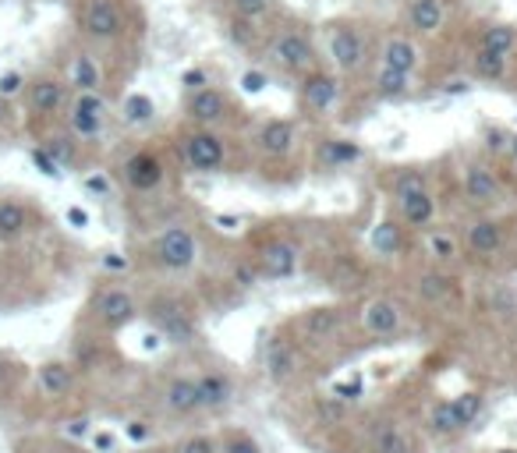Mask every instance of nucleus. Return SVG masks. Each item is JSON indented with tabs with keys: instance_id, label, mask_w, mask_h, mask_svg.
Here are the masks:
<instances>
[{
	"instance_id": "obj_46",
	"label": "nucleus",
	"mask_w": 517,
	"mask_h": 453,
	"mask_svg": "<svg viewBox=\"0 0 517 453\" xmlns=\"http://www.w3.org/2000/svg\"><path fill=\"white\" fill-rule=\"evenodd\" d=\"M177 453H216V443L210 436H192V439L181 443V450Z\"/></svg>"
},
{
	"instance_id": "obj_51",
	"label": "nucleus",
	"mask_w": 517,
	"mask_h": 453,
	"mask_svg": "<svg viewBox=\"0 0 517 453\" xmlns=\"http://www.w3.org/2000/svg\"><path fill=\"white\" fill-rule=\"evenodd\" d=\"M181 85L195 92V89H202V85H210V82H206V75H202V71H184V79H181Z\"/></svg>"
},
{
	"instance_id": "obj_22",
	"label": "nucleus",
	"mask_w": 517,
	"mask_h": 453,
	"mask_svg": "<svg viewBox=\"0 0 517 453\" xmlns=\"http://www.w3.org/2000/svg\"><path fill=\"white\" fill-rule=\"evenodd\" d=\"M167 408L174 414H192L199 411V393H195V379H188V375H177L171 379V386H167Z\"/></svg>"
},
{
	"instance_id": "obj_6",
	"label": "nucleus",
	"mask_w": 517,
	"mask_h": 453,
	"mask_svg": "<svg viewBox=\"0 0 517 453\" xmlns=\"http://www.w3.org/2000/svg\"><path fill=\"white\" fill-rule=\"evenodd\" d=\"M92 312H96V319L103 323V326H110V330H121V326H128L131 319H135V297H131L128 290L121 288H107L96 294V301H92Z\"/></svg>"
},
{
	"instance_id": "obj_29",
	"label": "nucleus",
	"mask_w": 517,
	"mask_h": 453,
	"mask_svg": "<svg viewBox=\"0 0 517 453\" xmlns=\"http://www.w3.org/2000/svg\"><path fill=\"white\" fill-rule=\"evenodd\" d=\"M323 160L330 166H347L354 160H362V146L358 142H347V138H330L323 146Z\"/></svg>"
},
{
	"instance_id": "obj_30",
	"label": "nucleus",
	"mask_w": 517,
	"mask_h": 453,
	"mask_svg": "<svg viewBox=\"0 0 517 453\" xmlns=\"http://www.w3.org/2000/svg\"><path fill=\"white\" fill-rule=\"evenodd\" d=\"M475 71H478L482 79H489V82H500V79L507 75V57H503V53H493V50H485V46H478V53H475Z\"/></svg>"
},
{
	"instance_id": "obj_1",
	"label": "nucleus",
	"mask_w": 517,
	"mask_h": 453,
	"mask_svg": "<svg viewBox=\"0 0 517 453\" xmlns=\"http://www.w3.org/2000/svg\"><path fill=\"white\" fill-rule=\"evenodd\" d=\"M195 259H199V245H195V234L188 227H167L156 238V262L164 269L184 273V269L195 266Z\"/></svg>"
},
{
	"instance_id": "obj_10",
	"label": "nucleus",
	"mask_w": 517,
	"mask_h": 453,
	"mask_svg": "<svg viewBox=\"0 0 517 453\" xmlns=\"http://www.w3.org/2000/svg\"><path fill=\"white\" fill-rule=\"evenodd\" d=\"M64 99H68V89L64 82H57V79H36V82H29V110L33 114H40V118H50V114H57L61 107H64Z\"/></svg>"
},
{
	"instance_id": "obj_28",
	"label": "nucleus",
	"mask_w": 517,
	"mask_h": 453,
	"mask_svg": "<svg viewBox=\"0 0 517 453\" xmlns=\"http://www.w3.org/2000/svg\"><path fill=\"white\" fill-rule=\"evenodd\" d=\"M408 89H411V75L380 64V71H376V92H380L383 99H400V96H408Z\"/></svg>"
},
{
	"instance_id": "obj_24",
	"label": "nucleus",
	"mask_w": 517,
	"mask_h": 453,
	"mask_svg": "<svg viewBox=\"0 0 517 453\" xmlns=\"http://www.w3.org/2000/svg\"><path fill=\"white\" fill-rule=\"evenodd\" d=\"M337 326H341V312H337V308H330V305L312 308V312L305 316V333H308L312 340H326V336H334Z\"/></svg>"
},
{
	"instance_id": "obj_25",
	"label": "nucleus",
	"mask_w": 517,
	"mask_h": 453,
	"mask_svg": "<svg viewBox=\"0 0 517 453\" xmlns=\"http://www.w3.org/2000/svg\"><path fill=\"white\" fill-rule=\"evenodd\" d=\"M71 85H75L79 92H99L103 71H99V64H96L89 53H79V57H75V64H71Z\"/></svg>"
},
{
	"instance_id": "obj_12",
	"label": "nucleus",
	"mask_w": 517,
	"mask_h": 453,
	"mask_svg": "<svg viewBox=\"0 0 517 453\" xmlns=\"http://www.w3.org/2000/svg\"><path fill=\"white\" fill-rule=\"evenodd\" d=\"M465 195L472 199L475 206H493V203H500V181H496V174H493L489 166L472 164L465 170Z\"/></svg>"
},
{
	"instance_id": "obj_34",
	"label": "nucleus",
	"mask_w": 517,
	"mask_h": 453,
	"mask_svg": "<svg viewBox=\"0 0 517 453\" xmlns=\"http://www.w3.org/2000/svg\"><path fill=\"white\" fill-rule=\"evenodd\" d=\"M454 404V418H457V429H468L475 418L482 414V397L478 393H461L450 401Z\"/></svg>"
},
{
	"instance_id": "obj_52",
	"label": "nucleus",
	"mask_w": 517,
	"mask_h": 453,
	"mask_svg": "<svg viewBox=\"0 0 517 453\" xmlns=\"http://www.w3.org/2000/svg\"><path fill=\"white\" fill-rule=\"evenodd\" d=\"M68 223L82 231V227H89V212H86V209H79V206H71V209H68Z\"/></svg>"
},
{
	"instance_id": "obj_9",
	"label": "nucleus",
	"mask_w": 517,
	"mask_h": 453,
	"mask_svg": "<svg viewBox=\"0 0 517 453\" xmlns=\"http://www.w3.org/2000/svg\"><path fill=\"white\" fill-rule=\"evenodd\" d=\"M125 181L135 192H153V188L164 184V164L153 153H135L125 164Z\"/></svg>"
},
{
	"instance_id": "obj_5",
	"label": "nucleus",
	"mask_w": 517,
	"mask_h": 453,
	"mask_svg": "<svg viewBox=\"0 0 517 453\" xmlns=\"http://www.w3.org/2000/svg\"><path fill=\"white\" fill-rule=\"evenodd\" d=\"M298 273V248L291 241H269V245L258 248L256 255V277L262 280H287Z\"/></svg>"
},
{
	"instance_id": "obj_26",
	"label": "nucleus",
	"mask_w": 517,
	"mask_h": 453,
	"mask_svg": "<svg viewBox=\"0 0 517 453\" xmlns=\"http://www.w3.org/2000/svg\"><path fill=\"white\" fill-rule=\"evenodd\" d=\"M40 390L46 397H64L71 390V369L64 362H46L40 369Z\"/></svg>"
},
{
	"instance_id": "obj_31",
	"label": "nucleus",
	"mask_w": 517,
	"mask_h": 453,
	"mask_svg": "<svg viewBox=\"0 0 517 453\" xmlns=\"http://www.w3.org/2000/svg\"><path fill=\"white\" fill-rule=\"evenodd\" d=\"M482 46L485 50H493V53H511L517 46V33L511 29V25H489L485 33H482Z\"/></svg>"
},
{
	"instance_id": "obj_8",
	"label": "nucleus",
	"mask_w": 517,
	"mask_h": 453,
	"mask_svg": "<svg viewBox=\"0 0 517 453\" xmlns=\"http://www.w3.org/2000/svg\"><path fill=\"white\" fill-rule=\"evenodd\" d=\"M262 362H266V375H269L273 382H287V379L298 372V351H295V344H291V340L273 336V340L266 344Z\"/></svg>"
},
{
	"instance_id": "obj_16",
	"label": "nucleus",
	"mask_w": 517,
	"mask_h": 453,
	"mask_svg": "<svg viewBox=\"0 0 517 453\" xmlns=\"http://www.w3.org/2000/svg\"><path fill=\"white\" fill-rule=\"evenodd\" d=\"M365 330L372 333V336H393V333L400 330V308L390 297L369 301V308H365Z\"/></svg>"
},
{
	"instance_id": "obj_57",
	"label": "nucleus",
	"mask_w": 517,
	"mask_h": 453,
	"mask_svg": "<svg viewBox=\"0 0 517 453\" xmlns=\"http://www.w3.org/2000/svg\"><path fill=\"white\" fill-rule=\"evenodd\" d=\"M11 121V107H7V99H0V124Z\"/></svg>"
},
{
	"instance_id": "obj_11",
	"label": "nucleus",
	"mask_w": 517,
	"mask_h": 453,
	"mask_svg": "<svg viewBox=\"0 0 517 453\" xmlns=\"http://www.w3.org/2000/svg\"><path fill=\"white\" fill-rule=\"evenodd\" d=\"M188 114H192V121L195 124L210 127V124L223 121V114H227V99H223V92H220V89L202 85V89H195V92H192V99H188Z\"/></svg>"
},
{
	"instance_id": "obj_32",
	"label": "nucleus",
	"mask_w": 517,
	"mask_h": 453,
	"mask_svg": "<svg viewBox=\"0 0 517 453\" xmlns=\"http://www.w3.org/2000/svg\"><path fill=\"white\" fill-rule=\"evenodd\" d=\"M429 429L436 436H454V432H457V418H454V404H450V401H436V404H432Z\"/></svg>"
},
{
	"instance_id": "obj_20",
	"label": "nucleus",
	"mask_w": 517,
	"mask_h": 453,
	"mask_svg": "<svg viewBox=\"0 0 517 453\" xmlns=\"http://www.w3.org/2000/svg\"><path fill=\"white\" fill-rule=\"evenodd\" d=\"M468 248L475 255H496L503 248V227L496 220H478L468 231Z\"/></svg>"
},
{
	"instance_id": "obj_44",
	"label": "nucleus",
	"mask_w": 517,
	"mask_h": 453,
	"mask_svg": "<svg viewBox=\"0 0 517 453\" xmlns=\"http://www.w3.org/2000/svg\"><path fill=\"white\" fill-rule=\"evenodd\" d=\"M507 146H511V135L503 127H489L485 131V149L489 153H507Z\"/></svg>"
},
{
	"instance_id": "obj_42",
	"label": "nucleus",
	"mask_w": 517,
	"mask_h": 453,
	"mask_svg": "<svg viewBox=\"0 0 517 453\" xmlns=\"http://www.w3.org/2000/svg\"><path fill=\"white\" fill-rule=\"evenodd\" d=\"M266 85H269V79H266V71H245L241 75V92H249V96H258V92H266Z\"/></svg>"
},
{
	"instance_id": "obj_38",
	"label": "nucleus",
	"mask_w": 517,
	"mask_h": 453,
	"mask_svg": "<svg viewBox=\"0 0 517 453\" xmlns=\"http://www.w3.org/2000/svg\"><path fill=\"white\" fill-rule=\"evenodd\" d=\"M71 110L79 114H92V118H107V103L99 92H79V99L71 103Z\"/></svg>"
},
{
	"instance_id": "obj_49",
	"label": "nucleus",
	"mask_w": 517,
	"mask_h": 453,
	"mask_svg": "<svg viewBox=\"0 0 517 453\" xmlns=\"http://www.w3.org/2000/svg\"><path fill=\"white\" fill-rule=\"evenodd\" d=\"M128 439H131V443H146V439H149V425H146V421H131Z\"/></svg>"
},
{
	"instance_id": "obj_56",
	"label": "nucleus",
	"mask_w": 517,
	"mask_h": 453,
	"mask_svg": "<svg viewBox=\"0 0 517 453\" xmlns=\"http://www.w3.org/2000/svg\"><path fill=\"white\" fill-rule=\"evenodd\" d=\"M86 184L92 188V192H107V181H103V177H89Z\"/></svg>"
},
{
	"instance_id": "obj_3",
	"label": "nucleus",
	"mask_w": 517,
	"mask_h": 453,
	"mask_svg": "<svg viewBox=\"0 0 517 453\" xmlns=\"http://www.w3.org/2000/svg\"><path fill=\"white\" fill-rule=\"evenodd\" d=\"M184 160L192 170H199V174H216L223 160H227V149H223V138L210 131V127H202V131H192L188 138H184Z\"/></svg>"
},
{
	"instance_id": "obj_14",
	"label": "nucleus",
	"mask_w": 517,
	"mask_h": 453,
	"mask_svg": "<svg viewBox=\"0 0 517 453\" xmlns=\"http://www.w3.org/2000/svg\"><path fill=\"white\" fill-rule=\"evenodd\" d=\"M295 142H298V131H295L291 121H266L258 127V149L266 156H273V160L287 156L295 149Z\"/></svg>"
},
{
	"instance_id": "obj_13",
	"label": "nucleus",
	"mask_w": 517,
	"mask_h": 453,
	"mask_svg": "<svg viewBox=\"0 0 517 453\" xmlns=\"http://www.w3.org/2000/svg\"><path fill=\"white\" fill-rule=\"evenodd\" d=\"M337 96H341V82L334 79V75H323V71H315V75H308L302 85V99L308 110H315V114H326L334 103H337Z\"/></svg>"
},
{
	"instance_id": "obj_35",
	"label": "nucleus",
	"mask_w": 517,
	"mask_h": 453,
	"mask_svg": "<svg viewBox=\"0 0 517 453\" xmlns=\"http://www.w3.org/2000/svg\"><path fill=\"white\" fill-rule=\"evenodd\" d=\"M450 277H443V273H422V280H418V294L429 301V305H436V301H443L446 294H450Z\"/></svg>"
},
{
	"instance_id": "obj_41",
	"label": "nucleus",
	"mask_w": 517,
	"mask_h": 453,
	"mask_svg": "<svg viewBox=\"0 0 517 453\" xmlns=\"http://www.w3.org/2000/svg\"><path fill=\"white\" fill-rule=\"evenodd\" d=\"M22 89H25V75H22V71H4V75H0V99L18 96Z\"/></svg>"
},
{
	"instance_id": "obj_21",
	"label": "nucleus",
	"mask_w": 517,
	"mask_h": 453,
	"mask_svg": "<svg viewBox=\"0 0 517 453\" xmlns=\"http://www.w3.org/2000/svg\"><path fill=\"white\" fill-rule=\"evenodd\" d=\"M400 203V216L411 223V227H426L432 223V216H436V199L429 195V188L426 192H415V195H404V199H397Z\"/></svg>"
},
{
	"instance_id": "obj_45",
	"label": "nucleus",
	"mask_w": 517,
	"mask_h": 453,
	"mask_svg": "<svg viewBox=\"0 0 517 453\" xmlns=\"http://www.w3.org/2000/svg\"><path fill=\"white\" fill-rule=\"evenodd\" d=\"M33 164L40 166V174H46V177H61V164L46 149H33Z\"/></svg>"
},
{
	"instance_id": "obj_47",
	"label": "nucleus",
	"mask_w": 517,
	"mask_h": 453,
	"mask_svg": "<svg viewBox=\"0 0 517 453\" xmlns=\"http://www.w3.org/2000/svg\"><path fill=\"white\" fill-rule=\"evenodd\" d=\"M223 453H258V443L252 436H230Z\"/></svg>"
},
{
	"instance_id": "obj_40",
	"label": "nucleus",
	"mask_w": 517,
	"mask_h": 453,
	"mask_svg": "<svg viewBox=\"0 0 517 453\" xmlns=\"http://www.w3.org/2000/svg\"><path fill=\"white\" fill-rule=\"evenodd\" d=\"M372 245L380 248L383 255L397 251V245H400V238H397V227H393V223H380V227L372 231Z\"/></svg>"
},
{
	"instance_id": "obj_55",
	"label": "nucleus",
	"mask_w": 517,
	"mask_h": 453,
	"mask_svg": "<svg viewBox=\"0 0 517 453\" xmlns=\"http://www.w3.org/2000/svg\"><path fill=\"white\" fill-rule=\"evenodd\" d=\"M68 432H71V436H86V432H89V421H86V418L71 421V429H68Z\"/></svg>"
},
{
	"instance_id": "obj_7",
	"label": "nucleus",
	"mask_w": 517,
	"mask_h": 453,
	"mask_svg": "<svg viewBox=\"0 0 517 453\" xmlns=\"http://www.w3.org/2000/svg\"><path fill=\"white\" fill-rule=\"evenodd\" d=\"M273 57H277V64L280 68H287V71H305V68H312V61H315V50H312V42L305 33H284V36H277L273 42Z\"/></svg>"
},
{
	"instance_id": "obj_50",
	"label": "nucleus",
	"mask_w": 517,
	"mask_h": 453,
	"mask_svg": "<svg viewBox=\"0 0 517 453\" xmlns=\"http://www.w3.org/2000/svg\"><path fill=\"white\" fill-rule=\"evenodd\" d=\"M92 443H96V453H110L114 447H118V439H114L110 432H96V436H92Z\"/></svg>"
},
{
	"instance_id": "obj_37",
	"label": "nucleus",
	"mask_w": 517,
	"mask_h": 453,
	"mask_svg": "<svg viewBox=\"0 0 517 453\" xmlns=\"http://www.w3.org/2000/svg\"><path fill=\"white\" fill-rule=\"evenodd\" d=\"M71 131H75L79 138H96V135L103 131V118H92V114L71 110Z\"/></svg>"
},
{
	"instance_id": "obj_33",
	"label": "nucleus",
	"mask_w": 517,
	"mask_h": 453,
	"mask_svg": "<svg viewBox=\"0 0 517 453\" xmlns=\"http://www.w3.org/2000/svg\"><path fill=\"white\" fill-rule=\"evenodd\" d=\"M153 118H156V107H153V99H149V96L131 92L128 99H125V121L128 124H149Z\"/></svg>"
},
{
	"instance_id": "obj_19",
	"label": "nucleus",
	"mask_w": 517,
	"mask_h": 453,
	"mask_svg": "<svg viewBox=\"0 0 517 453\" xmlns=\"http://www.w3.org/2000/svg\"><path fill=\"white\" fill-rule=\"evenodd\" d=\"M383 68H393V71L411 75V71L418 68V50H415V42L408 40V36H393V40H387V46H383Z\"/></svg>"
},
{
	"instance_id": "obj_59",
	"label": "nucleus",
	"mask_w": 517,
	"mask_h": 453,
	"mask_svg": "<svg viewBox=\"0 0 517 453\" xmlns=\"http://www.w3.org/2000/svg\"><path fill=\"white\" fill-rule=\"evenodd\" d=\"M142 453H164V450H142Z\"/></svg>"
},
{
	"instance_id": "obj_43",
	"label": "nucleus",
	"mask_w": 517,
	"mask_h": 453,
	"mask_svg": "<svg viewBox=\"0 0 517 453\" xmlns=\"http://www.w3.org/2000/svg\"><path fill=\"white\" fill-rule=\"evenodd\" d=\"M429 251L436 259H454V255H457V245H454V238H446V234H432Z\"/></svg>"
},
{
	"instance_id": "obj_36",
	"label": "nucleus",
	"mask_w": 517,
	"mask_h": 453,
	"mask_svg": "<svg viewBox=\"0 0 517 453\" xmlns=\"http://www.w3.org/2000/svg\"><path fill=\"white\" fill-rule=\"evenodd\" d=\"M393 192H397V199L415 195V192H426V177H422L418 170H400V174L393 177Z\"/></svg>"
},
{
	"instance_id": "obj_27",
	"label": "nucleus",
	"mask_w": 517,
	"mask_h": 453,
	"mask_svg": "<svg viewBox=\"0 0 517 453\" xmlns=\"http://www.w3.org/2000/svg\"><path fill=\"white\" fill-rule=\"evenodd\" d=\"M372 450H376V453H411V439L400 432V425H393V421H383V425L376 429Z\"/></svg>"
},
{
	"instance_id": "obj_2",
	"label": "nucleus",
	"mask_w": 517,
	"mask_h": 453,
	"mask_svg": "<svg viewBox=\"0 0 517 453\" xmlns=\"http://www.w3.org/2000/svg\"><path fill=\"white\" fill-rule=\"evenodd\" d=\"M149 319L160 330V336L171 340V344H192L195 340V319H192V312L181 301H171V297L153 301Z\"/></svg>"
},
{
	"instance_id": "obj_53",
	"label": "nucleus",
	"mask_w": 517,
	"mask_h": 453,
	"mask_svg": "<svg viewBox=\"0 0 517 453\" xmlns=\"http://www.w3.org/2000/svg\"><path fill=\"white\" fill-rule=\"evenodd\" d=\"M213 223H220L223 231H238V227H241V220H238V216H223V212L213 216Z\"/></svg>"
},
{
	"instance_id": "obj_18",
	"label": "nucleus",
	"mask_w": 517,
	"mask_h": 453,
	"mask_svg": "<svg viewBox=\"0 0 517 453\" xmlns=\"http://www.w3.org/2000/svg\"><path fill=\"white\" fill-rule=\"evenodd\" d=\"M29 231V209L18 199H4L0 203V245L18 241Z\"/></svg>"
},
{
	"instance_id": "obj_4",
	"label": "nucleus",
	"mask_w": 517,
	"mask_h": 453,
	"mask_svg": "<svg viewBox=\"0 0 517 453\" xmlns=\"http://www.w3.org/2000/svg\"><path fill=\"white\" fill-rule=\"evenodd\" d=\"M82 33L92 40H118L125 33V14L118 0H86Z\"/></svg>"
},
{
	"instance_id": "obj_15",
	"label": "nucleus",
	"mask_w": 517,
	"mask_h": 453,
	"mask_svg": "<svg viewBox=\"0 0 517 453\" xmlns=\"http://www.w3.org/2000/svg\"><path fill=\"white\" fill-rule=\"evenodd\" d=\"M330 53H334L341 71H358L365 64V40L354 29H337L330 40Z\"/></svg>"
},
{
	"instance_id": "obj_17",
	"label": "nucleus",
	"mask_w": 517,
	"mask_h": 453,
	"mask_svg": "<svg viewBox=\"0 0 517 453\" xmlns=\"http://www.w3.org/2000/svg\"><path fill=\"white\" fill-rule=\"evenodd\" d=\"M195 393H199V408H223L230 397H234V390H230V379L223 375V372H206V375H199L195 379Z\"/></svg>"
},
{
	"instance_id": "obj_23",
	"label": "nucleus",
	"mask_w": 517,
	"mask_h": 453,
	"mask_svg": "<svg viewBox=\"0 0 517 453\" xmlns=\"http://www.w3.org/2000/svg\"><path fill=\"white\" fill-rule=\"evenodd\" d=\"M408 22L418 33H436L443 25V0H411Z\"/></svg>"
},
{
	"instance_id": "obj_54",
	"label": "nucleus",
	"mask_w": 517,
	"mask_h": 453,
	"mask_svg": "<svg viewBox=\"0 0 517 453\" xmlns=\"http://www.w3.org/2000/svg\"><path fill=\"white\" fill-rule=\"evenodd\" d=\"M103 266H107V269H128V259H118V255H107V259H103Z\"/></svg>"
},
{
	"instance_id": "obj_39",
	"label": "nucleus",
	"mask_w": 517,
	"mask_h": 453,
	"mask_svg": "<svg viewBox=\"0 0 517 453\" xmlns=\"http://www.w3.org/2000/svg\"><path fill=\"white\" fill-rule=\"evenodd\" d=\"M269 4H273V0H230L234 14H238V18H245V22H252V18H262V14L269 11Z\"/></svg>"
},
{
	"instance_id": "obj_48",
	"label": "nucleus",
	"mask_w": 517,
	"mask_h": 453,
	"mask_svg": "<svg viewBox=\"0 0 517 453\" xmlns=\"http://www.w3.org/2000/svg\"><path fill=\"white\" fill-rule=\"evenodd\" d=\"M334 397H337V401H358V397H362V379L337 382V386H334Z\"/></svg>"
},
{
	"instance_id": "obj_58",
	"label": "nucleus",
	"mask_w": 517,
	"mask_h": 453,
	"mask_svg": "<svg viewBox=\"0 0 517 453\" xmlns=\"http://www.w3.org/2000/svg\"><path fill=\"white\" fill-rule=\"evenodd\" d=\"M507 156L517 164V135H511V146H507Z\"/></svg>"
}]
</instances>
